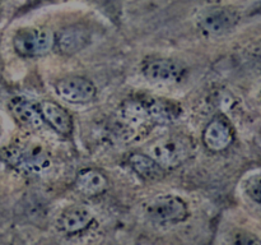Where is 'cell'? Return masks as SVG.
I'll use <instances>...</instances> for the list:
<instances>
[{
  "mask_svg": "<svg viewBox=\"0 0 261 245\" xmlns=\"http://www.w3.org/2000/svg\"><path fill=\"white\" fill-rule=\"evenodd\" d=\"M239 22V13L231 8H214L206 10L198 19L201 32L209 36L221 35L232 30Z\"/></svg>",
  "mask_w": 261,
  "mask_h": 245,
  "instance_id": "8",
  "label": "cell"
},
{
  "mask_svg": "<svg viewBox=\"0 0 261 245\" xmlns=\"http://www.w3.org/2000/svg\"><path fill=\"white\" fill-rule=\"evenodd\" d=\"M55 91L60 99L70 104H88L96 97V87L89 79L79 76H69L59 79Z\"/></svg>",
  "mask_w": 261,
  "mask_h": 245,
  "instance_id": "6",
  "label": "cell"
},
{
  "mask_svg": "<svg viewBox=\"0 0 261 245\" xmlns=\"http://www.w3.org/2000/svg\"><path fill=\"white\" fill-rule=\"evenodd\" d=\"M10 110L15 119L27 128H41L43 125L42 115L40 112L38 104L31 101V100L17 97L10 102Z\"/></svg>",
  "mask_w": 261,
  "mask_h": 245,
  "instance_id": "13",
  "label": "cell"
},
{
  "mask_svg": "<svg viewBox=\"0 0 261 245\" xmlns=\"http://www.w3.org/2000/svg\"><path fill=\"white\" fill-rule=\"evenodd\" d=\"M93 222V213L82 206H73L66 208L58 219V227L65 234L73 235L88 229Z\"/></svg>",
  "mask_w": 261,
  "mask_h": 245,
  "instance_id": "11",
  "label": "cell"
},
{
  "mask_svg": "<svg viewBox=\"0 0 261 245\" xmlns=\"http://www.w3.org/2000/svg\"><path fill=\"white\" fill-rule=\"evenodd\" d=\"M260 137H261V129H260Z\"/></svg>",
  "mask_w": 261,
  "mask_h": 245,
  "instance_id": "19",
  "label": "cell"
},
{
  "mask_svg": "<svg viewBox=\"0 0 261 245\" xmlns=\"http://www.w3.org/2000/svg\"><path fill=\"white\" fill-rule=\"evenodd\" d=\"M260 100H261V91H260Z\"/></svg>",
  "mask_w": 261,
  "mask_h": 245,
  "instance_id": "18",
  "label": "cell"
},
{
  "mask_svg": "<svg viewBox=\"0 0 261 245\" xmlns=\"http://www.w3.org/2000/svg\"><path fill=\"white\" fill-rule=\"evenodd\" d=\"M13 46L19 55L37 58L53 50L55 46V35L48 28H23L13 37Z\"/></svg>",
  "mask_w": 261,
  "mask_h": 245,
  "instance_id": "2",
  "label": "cell"
},
{
  "mask_svg": "<svg viewBox=\"0 0 261 245\" xmlns=\"http://www.w3.org/2000/svg\"><path fill=\"white\" fill-rule=\"evenodd\" d=\"M5 158L15 168L27 174L45 173L51 166V160L46 152L36 147L12 148L5 152Z\"/></svg>",
  "mask_w": 261,
  "mask_h": 245,
  "instance_id": "5",
  "label": "cell"
},
{
  "mask_svg": "<svg viewBox=\"0 0 261 245\" xmlns=\"http://www.w3.org/2000/svg\"><path fill=\"white\" fill-rule=\"evenodd\" d=\"M76 191L86 197H96L105 193L109 188L107 178L96 168H83L79 171L74 180Z\"/></svg>",
  "mask_w": 261,
  "mask_h": 245,
  "instance_id": "12",
  "label": "cell"
},
{
  "mask_svg": "<svg viewBox=\"0 0 261 245\" xmlns=\"http://www.w3.org/2000/svg\"><path fill=\"white\" fill-rule=\"evenodd\" d=\"M140 105L143 120L145 124L158 122L165 124L177 119L182 110L175 101L153 96H139L138 97Z\"/></svg>",
  "mask_w": 261,
  "mask_h": 245,
  "instance_id": "4",
  "label": "cell"
},
{
  "mask_svg": "<svg viewBox=\"0 0 261 245\" xmlns=\"http://www.w3.org/2000/svg\"><path fill=\"white\" fill-rule=\"evenodd\" d=\"M233 140L231 125L222 116H217L205 127L203 133V142L209 151L221 152L227 150Z\"/></svg>",
  "mask_w": 261,
  "mask_h": 245,
  "instance_id": "9",
  "label": "cell"
},
{
  "mask_svg": "<svg viewBox=\"0 0 261 245\" xmlns=\"http://www.w3.org/2000/svg\"><path fill=\"white\" fill-rule=\"evenodd\" d=\"M43 121L47 122L56 133L63 135L70 134L73 130V119L69 112L54 101L38 102Z\"/></svg>",
  "mask_w": 261,
  "mask_h": 245,
  "instance_id": "10",
  "label": "cell"
},
{
  "mask_svg": "<svg viewBox=\"0 0 261 245\" xmlns=\"http://www.w3.org/2000/svg\"><path fill=\"white\" fill-rule=\"evenodd\" d=\"M245 191L256 203L261 204V175H254L245 183Z\"/></svg>",
  "mask_w": 261,
  "mask_h": 245,
  "instance_id": "16",
  "label": "cell"
},
{
  "mask_svg": "<svg viewBox=\"0 0 261 245\" xmlns=\"http://www.w3.org/2000/svg\"><path fill=\"white\" fill-rule=\"evenodd\" d=\"M193 152L194 144L191 138L184 134H173L150 143L145 153L167 170L182 165L191 157Z\"/></svg>",
  "mask_w": 261,
  "mask_h": 245,
  "instance_id": "1",
  "label": "cell"
},
{
  "mask_svg": "<svg viewBox=\"0 0 261 245\" xmlns=\"http://www.w3.org/2000/svg\"><path fill=\"white\" fill-rule=\"evenodd\" d=\"M142 71L153 83H176L182 79L185 69L177 61L166 58H149L143 61Z\"/></svg>",
  "mask_w": 261,
  "mask_h": 245,
  "instance_id": "7",
  "label": "cell"
},
{
  "mask_svg": "<svg viewBox=\"0 0 261 245\" xmlns=\"http://www.w3.org/2000/svg\"><path fill=\"white\" fill-rule=\"evenodd\" d=\"M88 42L86 32L78 28L64 30L58 37H55V45L63 54H74L82 50Z\"/></svg>",
  "mask_w": 261,
  "mask_h": 245,
  "instance_id": "15",
  "label": "cell"
},
{
  "mask_svg": "<svg viewBox=\"0 0 261 245\" xmlns=\"http://www.w3.org/2000/svg\"><path fill=\"white\" fill-rule=\"evenodd\" d=\"M189 211L185 202L172 194L152 199L145 207L148 219L158 225H175L185 221Z\"/></svg>",
  "mask_w": 261,
  "mask_h": 245,
  "instance_id": "3",
  "label": "cell"
},
{
  "mask_svg": "<svg viewBox=\"0 0 261 245\" xmlns=\"http://www.w3.org/2000/svg\"><path fill=\"white\" fill-rule=\"evenodd\" d=\"M129 165L140 178L158 180L165 175V168L147 153H133L129 156Z\"/></svg>",
  "mask_w": 261,
  "mask_h": 245,
  "instance_id": "14",
  "label": "cell"
},
{
  "mask_svg": "<svg viewBox=\"0 0 261 245\" xmlns=\"http://www.w3.org/2000/svg\"><path fill=\"white\" fill-rule=\"evenodd\" d=\"M232 242L234 244H261V240L250 232L239 231L233 235Z\"/></svg>",
  "mask_w": 261,
  "mask_h": 245,
  "instance_id": "17",
  "label": "cell"
}]
</instances>
